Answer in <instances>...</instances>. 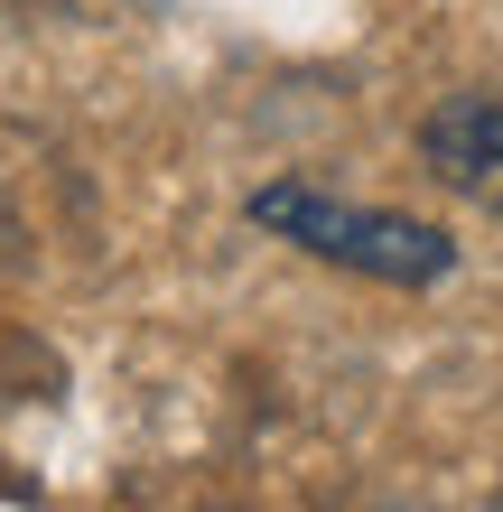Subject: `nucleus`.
Returning <instances> with one entry per match:
<instances>
[{
    "label": "nucleus",
    "instance_id": "f03ea898",
    "mask_svg": "<svg viewBox=\"0 0 503 512\" xmlns=\"http://www.w3.org/2000/svg\"><path fill=\"white\" fill-rule=\"evenodd\" d=\"M420 159L438 187H457L466 205L503 215V84L494 94H457L420 122Z\"/></svg>",
    "mask_w": 503,
    "mask_h": 512
},
{
    "label": "nucleus",
    "instance_id": "f257e3e1",
    "mask_svg": "<svg viewBox=\"0 0 503 512\" xmlns=\"http://www.w3.org/2000/svg\"><path fill=\"white\" fill-rule=\"evenodd\" d=\"M252 224L280 233V243H299L336 270H364V280H392V289H429L457 270V243L420 215H392V205H345L336 187H317V177H280V187L252 196Z\"/></svg>",
    "mask_w": 503,
    "mask_h": 512
},
{
    "label": "nucleus",
    "instance_id": "7ed1b4c3",
    "mask_svg": "<svg viewBox=\"0 0 503 512\" xmlns=\"http://www.w3.org/2000/svg\"><path fill=\"white\" fill-rule=\"evenodd\" d=\"M494 512H503V503H494Z\"/></svg>",
    "mask_w": 503,
    "mask_h": 512
}]
</instances>
